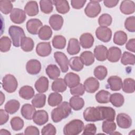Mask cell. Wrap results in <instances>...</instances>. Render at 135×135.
Wrapping results in <instances>:
<instances>
[{
	"instance_id": "obj_38",
	"label": "cell",
	"mask_w": 135,
	"mask_h": 135,
	"mask_svg": "<svg viewBox=\"0 0 135 135\" xmlns=\"http://www.w3.org/2000/svg\"><path fill=\"white\" fill-rule=\"evenodd\" d=\"M109 102L114 107L119 108L124 103V99L122 94L119 93H114L110 95Z\"/></svg>"
},
{
	"instance_id": "obj_9",
	"label": "cell",
	"mask_w": 135,
	"mask_h": 135,
	"mask_svg": "<svg viewBox=\"0 0 135 135\" xmlns=\"http://www.w3.org/2000/svg\"><path fill=\"white\" fill-rule=\"evenodd\" d=\"M26 18V13L22 9L14 8L10 13V19L15 24H22Z\"/></svg>"
},
{
	"instance_id": "obj_52",
	"label": "cell",
	"mask_w": 135,
	"mask_h": 135,
	"mask_svg": "<svg viewBox=\"0 0 135 135\" xmlns=\"http://www.w3.org/2000/svg\"><path fill=\"white\" fill-rule=\"evenodd\" d=\"M112 22L111 16L107 13L102 14L98 19V23L100 26L107 27L110 26Z\"/></svg>"
},
{
	"instance_id": "obj_23",
	"label": "cell",
	"mask_w": 135,
	"mask_h": 135,
	"mask_svg": "<svg viewBox=\"0 0 135 135\" xmlns=\"http://www.w3.org/2000/svg\"><path fill=\"white\" fill-rule=\"evenodd\" d=\"M121 53L120 49L116 46H112L108 50L107 59L111 62H117L120 60Z\"/></svg>"
},
{
	"instance_id": "obj_18",
	"label": "cell",
	"mask_w": 135,
	"mask_h": 135,
	"mask_svg": "<svg viewBox=\"0 0 135 135\" xmlns=\"http://www.w3.org/2000/svg\"><path fill=\"white\" fill-rule=\"evenodd\" d=\"M63 18L61 15L53 14L49 18V24L54 31H59L61 29L63 24Z\"/></svg>"
},
{
	"instance_id": "obj_39",
	"label": "cell",
	"mask_w": 135,
	"mask_h": 135,
	"mask_svg": "<svg viewBox=\"0 0 135 135\" xmlns=\"http://www.w3.org/2000/svg\"><path fill=\"white\" fill-rule=\"evenodd\" d=\"M62 101V96L58 92H53L49 94L48 97V104L51 107L59 105Z\"/></svg>"
},
{
	"instance_id": "obj_16",
	"label": "cell",
	"mask_w": 135,
	"mask_h": 135,
	"mask_svg": "<svg viewBox=\"0 0 135 135\" xmlns=\"http://www.w3.org/2000/svg\"><path fill=\"white\" fill-rule=\"evenodd\" d=\"M100 110L102 120L114 121L115 116V111L111 107H100L98 106Z\"/></svg>"
},
{
	"instance_id": "obj_30",
	"label": "cell",
	"mask_w": 135,
	"mask_h": 135,
	"mask_svg": "<svg viewBox=\"0 0 135 135\" xmlns=\"http://www.w3.org/2000/svg\"><path fill=\"white\" fill-rule=\"evenodd\" d=\"M19 95L25 100H30L34 97L35 92L34 89L29 85H24L19 90Z\"/></svg>"
},
{
	"instance_id": "obj_25",
	"label": "cell",
	"mask_w": 135,
	"mask_h": 135,
	"mask_svg": "<svg viewBox=\"0 0 135 135\" xmlns=\"http://www.w3.org/2000/svg\"><path fill=\"white\" fill-rule=\"evenodd\" d=\"M33 105L29 103H26L22 105L21 110L22 115L27 120H31L33 116L36 112V109Z\"/></svg>"
},
{
	"instance_id": "obj_14",
	"label": "cell",
	"mask_w": 135,
	"mask_h": 135,
	"mask_svg": "<svg viewBox=\"0 0 135 135\" xmlns=\"http://www.w3.org/2000/svg\"><path fill=\"white\" fill-rule=\"evenodd\" d=\"M26 70L27 73L31 75H36L40 73L41 70V62L36 59L29 60L26 65Z\"/></svg>"
},
{
	"instance_id": "obj_33",
	"label": "cell",
	"mask_w": 135,
	"mask_h": 135,
	"mask_svg": "<svg viewBox=\"0 0 135 135\" xmlns=\"http://www.w3.org/2000/svg\"><path fill=\"white\" fill-rule=\"evenodd\" d=\"M69 65L72 70L76 72L81 71L84 66L83 63L79 56H73L70 58L69 61Z\"/></svg>"
},
{
	"instance_id": "obj_3",
	"label": "cell",
	"mask_w": 135,
	"mask_h": 135,
	"mask_svg": "<svg viewBox=\"0 0 135 135\" xmlns=\"http://www.w3.org/2000/svg\"><path fill=\"white\" fill-rule=\"evenodd\" d=\"M8 34L12 39L13 45L16 47L20 46L22 40L26 36L23 29L15 25H12L9 27Z\"/></svg>"
},
{
	"instance_id": "obj_35",
	"label": "cell",
	"mask_w": 135,
	"mask_h": 135,
	"mask_svg": "<svg viewBox=\"0 0 135 135\" xmlns=\"http://www.w3.org/2000/svg\"><path fill=\"white\" fill-rule=\"evenodd\" d=\"M32 105L37 108H43L46 102V95L45 94L39 93L35 95L32 100Z\"/></svg>"
},
{
	"instance_id": "obj_63",
	"label": "cell",
	"mask_w": 135,
	"mask_h": 135,
	"mask_svg": "<svg viewBox=\"0 0 135 135\" xmlns=\"http://www.w3.org/2000/svg\"><path fill=\"white\" fill-rule=\"evenodd\" d=\"M1 101H0V105H2V104L3 103L4 101H5V95L3 94V93L1 91Z\"/></svg>"
},
{
	"instance_id": "obj_2",
	"label": "cell",
	"mask_w": 135,
	"mask_h": 135,
	"mask_svg": "<svg viewBox=\"0 0 135 135\" xmlns=\"http://www.w3.org/2000/svg\"><path fill=\"white\" fill-rule=\"evenodd\" d=\"M84 127V123L82 120L74 119L65 125L63 133L65 135H78L83 131Z\"/></svg>"
},
{
	"instance_id": "obj_61",
	"label": "cell",
	"mask_w": 135,
	"mask_h": 135,
	"mask_svg": "<svg viewBox=\"0 0 135 135\" xmlns=\"http://www.w3.org/2000/svg\"><path fill=\"white\" fill-rule=\"evenodd\" d=\"M119 2V0H105L103 1V3L106 7L108 8H112L117 6Z\"/></svg>"
},
{
	"instance_id": "obj_55",
	"label": "cell",
	"mask_w": 135,
	"mask_h": 135,
	"mask_svg": "<svg viewBox=\"0 0 135 135\" xmlns=\"http://www.w3.org/2000/svg\"><path fill=\"white\" fill-rule=\"evenodd\" d=\"M85 89L82 84L79 83L76 86L70 88V93L72 95L81 96L83 95L84 93Z\"/></svg>"
},
{
	"instance_id": "obj_31",
	"label": "cell",
	"mask_w": 135,
	"mask_h": 135,
	"mask_svg": "<svg viewBox=\"0 0 135 135\" xmlns=\"http://www.w3.org/2000/svg\"><path fill=\"white\" fill-rule=\"evenodd\" d=\"M67 85L62 78H57L52 83L51 89L55 92H63L66 90Z\"/></svg>"
},
{
	"instance_id": "obj_62",
	"label": "cell",
	"mask_w": 135,
	"mask_h": 135,
	"mask_svg": "<svg viewBox=\"0 0 135 135\" xmlns=\"http://www.w3.org/2000/svg\"><path fill=\"white\" fill-rule=\"evenodd\" d=\"M0 134H11V133L7 130L2 129L0 130Z\"/></svg>"
},
{
	"instance_id": "obj_42",
	"label": "cell",
	"mask_w": 135,
	"mask_h": 135,
	"mask_svg": "<svg viewBox=\"0 0 135 135\" xmlns=\"http://www.w3.org/2000/svg\"><path fill=\"white\" fill-rule=\"evenodd\" d=\"M117 128L116 124L113 121L104 120L102 122V129L103 132L109 134H112Z\"/></svg>"
},
{
	"instance_id": "obj_10",
	"label": "cell",
	"mask_w": 135,
	"mask_h": 135,
	"mask_svg": "<svg viewBox=\"0 0 135 135\" xmlns=\"http://www.w3.org/2000/svg\"><path fill=\"white\" fill-rule=\"evenodd\" d=\"M26 29L28 33L33 35L38 33L40 28L43 26L42 22L37 18H31L26 22Z\"/></svg>"
},
{
	"instance_id": "obj_21",
	"label": "cell",
	"mask_w": 135,
	"mask_h": 135,
	"mask_svg": "<svg viewBox=\"0 0 135 135\" xmlns=\"http://www.w3.org/2000/svg\"><path fill=\"white\" fill-rule=\"evenodd\" d=\"M108 49L103 45H99L94 49V56L98 61H104L107 59Z\"/></svg>"
},
{
	"instance_id": "obj_59",
	"label": "cell",
	"mask_w": 135,
	"mask_h": 135,
	"mask_svg": "<svg viewBox=\"0 0 135 135\" xmlns=\"http://www.w3.org/2000/svg\"><path fill=\"white\" fill-rule=\"evenodd\" d=\"M9 119L8 113L3 109L0 110V124L3 125L6 123Z\"/></svg>"
},
{
	"instance_id": "obj_50",
	"label": "cell",
	"mask_w": 135,
	"mask_h": 135,
	"mask_svg": "<svg viewBox=\"0 0 135 135\" xmlns=\"http://www.w3.org/2000/svg\"><path fill=\"white\" fill-rule=\"evenodd\" d=\"M12 42L11 39L6 36H2L0 39V50L2 52H8L11 47Z\"/></svg>"
},
{
	"instance_id": "obj_58",
	"label": "cell",
	"mask_w": 135,
	"mask_h": 135,
	"mask_svg": "<svg viewBox=\"0 0 135 135\" xmlns=\"http://www.w3.org/2000/svg\"><path fill=\"white\" fill-rule=\"evenodd\" d=\"M86 2V1L85 0H72L71 4L73 8L79 9L82 8Z\"/></svg>"
},
{
	"instance_id": "obj_37",
	"label": "cell",
	"mask_w": 135,
	"mask_h": 135,
	"mask_svg": "<svg viewBox=\"0 0 135 135\" xmlns=\"http://www.w3.org/2000/svg\"><path fill=\"white\" fill-rule=\"evenodd\" d=\"M128 36L127 34L122 31H118L115 32L113 36V42L118 45H123L127 41Z\"/></svg>"
},
{
	"instance_id": "obj_48",
	"label": "cell",
	"mask_w": 135,
	"mask_h": 135,
	"mask_svg": "<svg viewBox=\"0 0 135 135\" xmlns=\"http://www.w3.org/2000/svg\"><path fill=\"white\" fill-rule=\"evenodd\" d=\"M53 2L50 0H41L40 6L41 11L44 14H50L53 11Z\"/></svg>"
},
{
	"instance_id": "obj_43",
	"label": "cell",
	"mask_w": 135,
	"mask_h": 135,
	"mask_svg": "<svg viewBox=\"0 0 135 135\" xmlns=\"http://www.w3.org/2000/svg\"><path fill=\"white\" fill-rule=\"evenodd\" d=\"M52 31L51 28L48 25L43 26L40 30L38 35L42 40H49L52 35Z\"/></svg>"
},
{
	"instance_id": "obj_54",
	"label": "cell",
	"mask_w": 135,
	"mask_h": 135,
	"mask_svg": "<svg viewBox=\"0 0 135 135\" xmlns=\"http://www.w3.org/2000/svg\"><path fill=\"white\" fill-rule=\"evenodd\" d=\"M56 133V128L51 123H48L43 127L41 130V134L43 135H55Z\"/></svg>"
},
{
	"instance_id": "obj_45",
	"label": "cell",
	"mask_w": 135,
	"mask_h": 135,
	"mask_svg": "<svg viewBox=\"0 0 135 135\" xmlns=\"http://www.w3.org/2000/svg\"><path fill=\"white\" fill-rule=\"evenodd\" d=\"M110 95L109 91L101 90L95 94V100L99 103H107L109 102Z\"/></svg>"
},
{
	"instance_id": "obj_19",
	"label": "cell",
	"mask_w": 135,
	"mask_h": 135,
	"mask_svg": "<svg viewBox=\"0 0 135 135\" xmlns=\"http://www.w3.org/2000/svg\"><path fill=\"white\" fill-rule=\"evenodd\" d=\"M94 41V37L91 33H85L80 36L79 43L83 48L89 49L93 46Z\"/></svg>"
},
{
	"instance_id": "obj_4",
	"label": "cell",
	"mask_w": 135,
	"mask_h": 135,
	"mask_svg": "<svg viewBox=\"0 0 135 135\" xmlns=\"http://www.w3.org/2000/svg\"><path fill=\"white\" fill-rule=\"evenodd\" d=\"M84 120L88 122H95L102 120L99 107H90L86 108L83 113Z\"/></svg>"
},
{
	"instance_id": "obj_15",
	"label": "cell",
	"mask_w": 135,
	"mask_h": 135,
	"mask_svg": "<svg viewBox=\"0 0 135 135\" xmlns=\"http://www.w3.org/2000/svg\"><path fill=\"white\" fill-rule=\"evenodd\" d=\"M33 122L38 126H42L46 123L49 120L47 112L43 110L36 111L33 116Z\"/></svg>"
},
{
	"instance_id": "obj_22",
	"label": "cell",
	"mask_w": 135,
	"mask_h": 135,
	"mask_svg": "<svg viewBox=\"0 0 135 135\" xmlns=\"http://www.w3.org/2000/svg\"><path fill=\"white\" fill-rule=\"evenodd\" d=\"M120 11L124 14L129 15L132 14L135 11V4L132 1H123L120 6Z\"/></svg>"
},
{
	"instance_id": "obj_27",
	"label": "cell",
	"mask_w": 135,
	"mask_h": 135,
	"mask_svg": "<svg viewBox=\"0 0 135 135\" xmlns=\"http://www.w3.org/2000/svg\"><path fill=\"white\" fill-rule=\"evenodd\" d=\"M80 50V45L78 40L75 38H70L67 47L68 53L70 55H75L79 53Z\"/></svg>"
},
{
	"instance_id": "obj_46",
	"label": "cell",
	"mask_w": 135,
	"mask_h": 135,
	"mask_svg": "<svg viewBox=\"0 0 135 135\" xmlns=\"http://www.w3.org/2000/svg\"><path fill=\"white\" fill-rule=\"evenodd\" d=\"M93 74L97 79L103 80L105 78L108 74V70L105 66L103 65H99L94 69Z\"/></svg>"
},
{
	"instance_id": "obj_32",
	"label": "cell",
	"mask_w": 135,
	"mask_h": 135,
	"mask_svg": "<svg viewBox=\"0 0 135 135\" xmlns=\"http://www.w3.org/2000/svg\"><path fill=\"white\" fill-rule=\"evenodd\" d=\"M20 107V103L18 101L12 99L7 101L5 106V110L9 114H13L16 113Z\"/></svg>"
},
{
	"instance_id": "obj_13",
	"label": "cell",
	"mask_w": 135,
	"mask_h": 135,
	"mask_svg": "<svg viewBox=\"0 0 135 135\" xmlns=\"http://www.w3.org/2000/svg\"><path fill=\"white\" fill-rule=\"evenodd\" d=\"M52 52V47L50 42H43L38 43L36 47L37 54L41 57L49 56Z\"/></svg>"
},
{
	"instance_id": "obj_60",
	"label": "cell",
	"mask_w": 135,
	"mask_h": 135,
	"mask_svg": "<svg viewBox=\"0 0 135 135\" xmlns=\"http://www.w3.org/2000/svg\"><path fill=\"white\" fill-rule=\"evenodd\" d=\"M126 48L132 52H135V39H130L126 45Z\"/></svg>"
},
{
	"instance_id": "obj_40",
	"label": "cell",
	"mask_w": 135,
	"mask_h": 135,
	"mask_svg": "<svg viewBox=\"0 0 135 135\" xmlns=\"http://www.w3.org/2000/svg\"><path fill=\"white\" fill-rule=\"evenodd\" d=\"M135 82L133 79H125L122 83V88L123 91L127 93H132L134 92Z\"/></svg>"
},
{
	"instance_id": "obj_36",
	"label": "cell",
	"mask_w": 135,
	"mask_h": 135,
	"mask_svg": "<svg viewBox=\"0 0 135 135\" xmlns=\"http://www.w3.org/2000/svg\"><path fill=\"white\" fill-rule=\"evenodd\" d=\"M82 63L86 66H90L94 62V56L91 51H86L83 52L80 56Z\"/></svg>"
},
{
	"instance_id": "obj_56",
	"label": "cell",
	"mask_w": 135,
	"mask_h": 135,
	"mask_svg": "<svg viewBox=\"0 0 135 135\" xmlns=\"http://www.w3.org/2000/svg\"><path fill=\"white\" fill-rule=\"evenodd\" d=\"M82 134H95L97 132V127L93 123H89L83 128Z\"/></svg>"
},
{
	"instance_id": "obj_49",
	"label": "cell",
	"mask_w": 135,
	"mask_h": 135,
	"mask_svg": "<svg viewBox=\"0 0 135 135\" xmlns=\"http://www.w3.org/2000/svg\"><path fill=\"white\" fill-rule=\"evenodd\" d=\"M13 5L11 1L8 0L0 1V10L4 14H8L11 13L13 10Z\"/></svg>"
},
{
	"instance_id": "obj_1",
	"label": "cell",
	"mask_w": 135,
	"mask_h": 135,
	"mask_svg": "<svg viewBox=\"0 0 135 135\" xmlns=\"http://www.w3.org/2000/svg\"><path fill=\"white\" fill-rule=\"evenodd\" d=\"M71 113V108L66 101L61 102L51 112V118L54 122L57 123L66 118Z\"/></svg>"
},
{
	"instance_id": "obj_26",
	"label": "cell",
	"mask_w": 135,
	"mask_h": 135,
	"mask_svg": "<svg viewBox=\"0 0 135 135\" xmlns=\"http://www.w3.org/2000/svg\"><path fill=\"white\" fill-rule=\"evenodd\" d=\"M24 12L30 16L37 15L39 12L37 3L34 1H28L24 6Z\"/></svg>"
},
{
	"instance_id": "obj_20",
	"label": "cell",
	"mask_w": 135,
	"mask_h": 135,
	"mask_svg": "<svg viewBox=\"0 0 135 135\" xmlns=\"http://www.w3.org/2000/svg\"><path fill=\"white\" fill-rule=\"evenodd\" d=\"M107 83L109 88L112 91H119L122 88V79L121 78L117 75H112L110 76L107 80Z\"/></svg>"
},
{
	"instance_id": "obj_17",
	"label": "cell",
	"mask_w": 135,
	"mask_h": 135,
	"mask_svg": "<svg viewBox=\"0 0 135 135\" xmlns=\"http://www.w3.org/2000/svg\"><path fill=\"white\" fill-rule=\"evenodd\" d=\"M64 80L66 85L70 88L76 86L80 82V78L79 75L73 72L68 73L65 75Z\"/></svg>"
},
{
	"instance_id": "obj_5",
	"label": "cell",
	"mask_w": 135,
	"mask_h": 135,
	"mask_svg": "<svg viewBox=\"0 0 135 135\" xmlns=\"http://www.w3.org/2000/svg\"><path fill=\"white\" fill-rule=\"evenodd\" d=\"M2 85L5 91L8 93H13L16 91L18 86V82L13 75L8 74L3 78Z\"/></svg>"
},
{
	"instance_id": "obj_12",
	"label": "cell",
	"mask_w": 135,
	"mask_h": 135,
	"mask_svg": "<svg viewBox=\"0 0 135 135\" xmlns=\"http://www.w3.org/2000/svg\"><path fill=\"white\" fill-rule=\"evenodd\" d=\"M118 127L122 129H128L132 124V119L131 117L126 113H120L116 118Z\"/></svg>"
},
{
	"instance_id": "obj_47",
	"label": "cell",
	"mask_w": 135,
	"mask_h": 135,
	"mask_svg": "<svg viewBox=\"0 0 135 135\" xmlns=\"http://www.w3.org/2000/svg\"><path fill=\"white\" fill-rule=\"evenodd\" d=\"M121 62L124 65H127L128 64L133 65L135 63L134 55L129 52H124L122 55Z\"/></svg>"
},
{
	"instance_id": "obj_6",
	"label": "cell",
	"mask_w": 135,
	"mask_h": 135,
	"mask_svg": "<svg viewBox=\"0 0 135 135\" xmlns=\"http://www.w3.org/2000/svg\"><path fill=\"white\" fill-rule=\"evenodd\" d=\"M99 2L97 1H90L84 9L85 15L90 18L97 17L101 12V7Z\"/></svg>"
},
{
	"instance_id": "obj_7",
	"label": "cell",
	"mask_w": 135,
	"mask_h": 135,
	"mask_svg": "<svg viewBox=\"0 0 135 135\" xmlns=\"http://www.w3.org/2000/svg\"><path fill=\"white\" fill-rule=\"evenodd\" d=\"M95 35L101 41L107 43L111 40L112 31L110 28L105 26H99L95 31Z\"/></svg>"
},
{
	"instance_id": "obj_11",
	"label": "cell",
	"mask_w": 135,
	"mask_h": 135,
	"mask_svg": "<svg viewBox=\"0 0 135 135\" xmlns=\"http://www.w3.org/2000/svg\"><path fill=\"white\" fill-rule=\"evenodd\" d=\"M83 86L85 91L88 93H93L99 89L100 83L96 78L94 77H90L85 80Z\"/></svg>"
},
{
	"instance_id": "obj_24",
	"label": "cell",
	"mask_w": 135,
	"mask_h": 135,
	"mask_svg": "<svg viewBox=\"0 0 135 135\" xmlns=\"http://www.w3.org/2000/svg\"><path fill=\"white\" fill-rule=\"evenodd\" d=\"M35 88L39 93H44L49 89V80L45 76H41L35 83Z\"/></svg>"
},
{
	"instance_id": "obj_57",
	"label": "cell",
	"mask_w": 135,
	"mask_h": 135,
	"mask_svg": "<svg viewBox=\"0 0 135 135\" xmlns=\"http://www.w3.org/2000/svg\"><path fill=\"white\" fill-rule=\"evenodd\" d=\"M25 134H32V135H39L40 131L38 129L33 126H28L24 131Z\"/></svg>"
},
{
	"instance_id": "obj_51",
	"label": "cell",
	"mask_w": 135,
	"mask_h": 135,
	"mask_svg": "<svg viewBox=\"0 0 135 135\" xmlns=\"http://www.w3.org/2000/svg\"><path fill=\"white\" fill-rule=\"evenodd\" d=\"M12 129L14 131L21 130L24 127V121L19 117H13L10 121Z\"/></svg>"
},
{
	"instance_id": "obj_41",
	"label": "cell",
	"mask_w": 135,
	"mask_h": 135,
	"mask_svg": "<svg viewBox=\"0 0 135 135\" xmlns=\"http://www.w3.org/2000/svg\"><path fill=\"white\" fill-rule=\"evenodd\" d=\"M66 42L65 37L61 35L54 36L52 41L53 46L57 49H63L66 45Z\"/></svg>"
},
{
	"instance_id": "obj_44",
	"label": "cell",
	"mask_w": 135,
	"mask_h": 135,
	"mask_svg": "<svg viewBox=\"0 0 135 135\" xmlns=\"http://www.w3.org/2000/svg\"><path fill=\"white\" fill-rule=\"evenodd\" d=\"M20 46L24 52H31L34 48V43L31 37L25 36L22 40Z\"/></svg>"
},
{
	"instance_id": "obj_34",
	"label": "cell",
	"mask_w": 135,
	"mask_h": 135,
	"mask_svg": "<svg viewBox=\"0 0 135 135\" xmlns=\"http://www.w3.org/2000/svg\"><path fill=\"white\" fill-rule=\"evenodd\" d=\"M47 76L52 80H55L60 75V70L55 64H49L45 69Z\"/></svg>"
},
{
	"instance_id": "obj_53",
	"label": "cell",
	"mask_w": 135,
	"mask_h": 135,
	"mask_svg": "<svg viewBox=\"0 0 135 135\" xmlns=\"http://www.w3.org/2000/svg\"><path fill=\"white\" fill-rule=\"evenodd\" d=\"M124 27L129 32H135V17L134 16H129L126 19Z\"/></svg>"
},
{
	"instance_id": "obj_28",
	"label": "cell",
	"mask_w": 135,
	"mask_h": 135,
	"mask_svg": "<svg viewBox=\"0 0 135 135\" xmlns=\"http://www.w3.org/2000/svg\"><path fill=\"white\" fill-rule=\"evenodd\" d=\"M53 4L55 6L56 9L59 13L64 14L70 11L69 3L65 0H55L53 1Z\"/></svg>"
},
{
	"instance_id": "obj_8",
	"label": "cell",
	"mask_w": 135,
	"mask_h": 135,
	"mask_svg": "<svg viewBox=\"0 0 135 135\" xmlns=\"http://www.w3.org/2000/svg\"><path fill=\"white\" fill-rule=\"evenodd\" d=\"M54 57L56 63L59 65L61 71L65 73L69 70V60L66 55L61 52H55Z\"/></svg>"
},
{
	"instance_id": "obj_29",
	"label": "cell",
	"mask_w": 135,
	"mask_h": 135,
	"mask_svg": "<svg viewBox=\"0 0 135 135\" xmlns=\"http://www.w3.org/2000/svg\"><path fill=\"white\" fill-rule=\"evenodd\" d=\"M69 101L71 108L75 111H79L82 109L84 105V100L79 96H73L70 99Z\"/></svg>"
}]
</instances>
